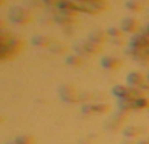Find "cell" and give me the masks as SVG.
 <instances>
[]
</instances>
